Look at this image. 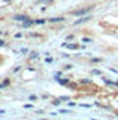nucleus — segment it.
I'll return each mask as SVG.
<instances>
[{"label":"nucleus","mask_w":118,"mask_h":120,"mask_svg":"<svg viewBox=\"0 0 118 120\" xmlns=\"http://www.w3.org/2000/svg\"><path fill=\"white\" fill-rule=\"evenodd\" d=\"M52 104H53V105H59V104H61V99H55V101H52Z\"/></svg>","instance_id":"13"},{"label":"nucleus","mask_w":118,"mask_h":120,"mask_svg":"<svg viewBox=\"0 0 118 120\" xmlns=\"http://www.w3.org/2000/svg\"><path fill=\"white\" fill-rule=\"evenodd\" d=\"M59 99H61V101H69V98H68V96H61Z\"/></svg>","instance_id":"15"},{"label":"nucleus","mask_w":118,"mask_h":120,"mask_svg":"<svg viewBox=\"0 0 118 120\" xmlns=\"http://www.w3.org/2000/svg\"><path fill=\"white\" fill-rule=\"evenodd\" d=\"M92 62H102V58H92Z\"/></svg>","instance_id":"11"},{"label":"nucleus","mask_w":118,"mask_h":120,"mask_svg":"<svg viewBox=\"0 0 118 120\" xmlns=\"http://www.w3.org/2000/svg\"><path fill=\"white\" fill-rule=\"evenodd\" d=\"M13 19L19 21V22H24L25 19H28V16H27V15H15V16H13Z\"/></svg>","instance_id":"4"},{"label":"nucleus","mask_w":118,"mask_h":120,"mask_svg":"<svg viewBox=\"0 0 118 120\" xmlns=\"http://www.w3.org/2000/svg\"><path fill=\"white\" fill-rule=\"evenodd\" d=\"M92 73H93V74H102V73H101V71H99V70H93Z\"/></svg>","instance_id":"18"},{"label":"nucleus","mask_w":118,"mask_h":120,"mask_svg":"<svg viewBox=\"0 0 118 120\" xmlns=\"http://www.w3.org/2000/svg\"><path fill=\"white\" fill-rule=\"evenodd\" d=\"M83 41H84V43H90V41H92V39H89V37H84V39H83Z\"/></svg>","instance_id":"14"},{"label":"nucleus","mask_w":118,"mask_h":120,"mask_svg":"<svg viewBox=\"0 0 118 120\" xmlns=\"http://www.w3.org/2000/svg\"><path fill=\"white\" fill-rule=\"evenodd\" d=\"M114 85H115V86H118V82H117V83H114Z\"/></svg>","instance_id":"19"},{"label":"nucleus","mask_w":118,"mask_h":120,"mask_svg":"<svg viewBox=\"0 0 118 120\" xmlns=\"http://www.w3.org/2000/svg\"><path fill=\"white\" fill-rule=\"evenodd\" d=\"M63 19H65V18H62V16H58V18H50V22H62Z\"/></svg>","instance_id":"7"},{"label":"nucleus","mask_w":118,"mask_h":120,"mask_svg":"<svg viewBox=\"0 0 118 120\" xmlns=\"http://www.w3.org/2000/svg\"><path fill=\"white\" fill-rule=\"evenodd\" d=\"M87 21H90V16L86 15V16L81 18V19H77V21L74 22V25H80V24H83V22H87Z\"/></svg>","instance_id":"3"},{"label":"nucleus","mask_w":118,"mask_h":120,"mask_svg":"<svg viewBox=\"0 0 118 120\" xmlns=\"http://www.w3.org/2000/svg\"><path fill=\"white\" fill-rule=\"evenodd\" d=\"M80 83H83V85H90V83H92V80H90V79H81Z\"/></svg>","instance_id":"9"},{"label":"nucleus","mask_w":118,"mask_h":120,"mask_svg":"<svg viewBox=\"0 0 118 120\" xmlns=\"http://www.w3.org/2000/svg\"><path fill=\"white\" fill-rule=\"evenodd\" d=\"M92 9H93V6H89V8H84V9H78V11H74V12H72V15H74V16H83L87 12H90Z\"/></svg>","instance_id":"1"},{"label":"nucleus","mask_w":118,"mask_h":120,"mask_svg":"<svg viewBox=\"0 0 118 120\" xmlns=\"http://www.w3.org/2000/svg\"><path fill=\"white\" fill-rule=\"evenodd\" d=\"M3 46H6V43H4V40H0V48H3Z\"/></svg>","instance_id":"17"},{"label":"nucleus","mask_w":118,"mask_h":120,"mask_svg":"<svg viewBox=\"0 0 118 120\" xmlns=\"http://www.w3.org/2000/svg\"><path fill=\"white\" fill-rule=\"evenodd\" d=\"M9 85H10V80H9V79H6V80L3 82V83H0V89H3V87H6V86H9Z\"/></svg>","instance_id":"8"},{"label":"nucleus","mask_w":118,"mask_h":120,"mask_svg":"<svg viewBox=\"0 0 118 120\" xmlns=\"http://www.w3.org/2000/svg\"><path fill=\"white\" fill-rule=\"evenodd\" d=\"M34 24H38V25H42V24H44V19H37V21H34Z\"/></svg>","instance_id":"10"},{"label":"nucleus","mask_w":118,"mask_h":120,"mask_svg":"<svg viewBox=\"0 0 118 120\" xmlns=\"http://www.w3.org/2000/svg\"><path fill=\"white\" fill-rule=\"evenodd\" d=\"M62 46H63V48H66V49H72V50L78 49V45H77V43H63Z\"/></svg>","instance_id":"2"},{"label":"nucleus","mask_w":118,"mask_h":120,"mask_svg":"<svg viewBox=\"0 0 118 120\" xmlns=\"http://www.w3.org/2000/svg\"><path fill=\"white\" fill-rule=\"evenodd\" d=\"M59 113L61 114H68V113H71L69 110H59Z\"/></svg>","instance_id":"12"},{"label":"nucleus","mask_w":118,"mask_h":120,"mask_svg":"<svg viewBox=\"0 0 118 120\" xmlns=\"http://www.w3.org/2000/svg\"><path fill=\"white\" fill-rule=\"evenodd\" d=\"M0 62H2V58H0Z\"/></svg>","instance_id":"20"},{"label":"nucleus","mask_w":118,"mask_h":120,"mask_svg":"<svg viewBox=\"0 0 118 120\" xmlns=\"http://www.w3.org/2000/svg\"><path fill=\"white\" fill-rule=\"evenodd\" d=\"M33 24H34V21H31V19H25L24 22H22V27H25V28H27V27H31Z\"/></svg>","instance_id":"5"},{"label":"nucleus","mask_w":118,"mask_h":120,"mask_svg":"<svg viewBox=\"0 0 118 120\" xmlns=\"http://www.w3.org/2000/svg\"><path fill=\"white\" fill-rule=\"evenodd\" d=\"M35 99H37V96H35V95H31L30 96V101H35Z\"/></svg>","instance_id":"16"},{"label":"nucleus","mask_w":118,"mask_h":120,"mask_svg":"<svg viewBox=\"0 0 118 120\" xmlns=\"http://www.w3.org/2000/svg\"><path fill=\"white\" fill-rule=\"evenodd\" d=\"M55 79L61 83V85H68V83H69V79H59V77H55Z\"/></svg>","instance_id":"6"}]
</instances>
